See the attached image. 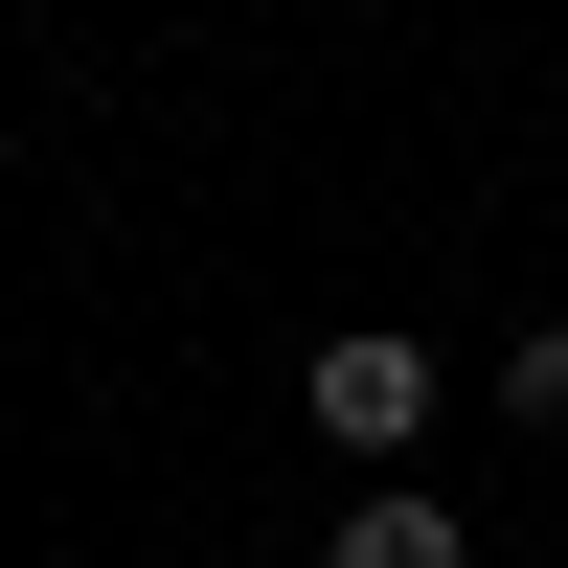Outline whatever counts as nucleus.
<instances>
[{
  "mask_svg": "<svg viewBox=\"0 0 568 568\" xmlns=\"http://www.w3.org/2000/svg\"><path fill=\"white\" fill-rule=\"evenodd\" d=\"M296 409L364 455V478H387V455L433 433V342H318V364H296Z\"/></svg>",
  "mask_w": 568,
  "mask_h": 568,
  "instance_id": "1",
  "label": "nucleus"
},
{
  "mask_svg": "<svg viewBox=\"0 0 568 568\" xmlns=\"http://www.w3.org/2000/svg\"><path fill=\"white\" fill-rule=\"evenodd\" d=\"M318 546H342V568H455V500H433V478H364Z\"/></svg>",
  "mask_w": 568,
  "mask_h": 568,
  "instance_id": "2",
  "label": "nucleus"
},
{
  "mask_svg": "<svg viewBox=\"0 0 568 568\" xmlns=\"http://www.w3.org/2000/svg\"><path fill=\"white\" fill-rule=\"evenodd\" d=\"M500 409H524V433H568V318H524V342H500Z\"/></svg>",
  "mask_w": 568,
  "mask_h": 568,
  "instance_id": "3",
  "label": "nucleus"
}]
</instances>
